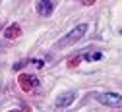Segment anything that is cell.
Wrapping results in <instances>:
<instances>
[{
  "label": "cell",
  "mask_w": 122,
  "mask_h": 112,
  "mask_svg": "<svg viewBox=\"0 0 122 112\" xmlns=\"http://www.w3.org/2000/svg\"><path fill=\"white\" fill-rule=\"evenodd\" d=\"M95 97H97V101H99L101 104H105V106H112V108L122 106V97L116 95V93H97Z\"/></svg>",
  "instance_id": "cell-1"
},
{
  "label": "cell",
  "mask_w": 122,
  "mask_h": 112,
  "mask_svg": "<svg viewBox=\"0 0 122 112\" xmlns=\"http://www.w3.org/2000/svg\"><path fill=\"white\" fill-rule=\"evenodd\" d=\"M87 33V23H80V25H76L70 33L64 37V44H72V43H76V41H80L83 35Z\"/></svg>",
  "instance_id": "cell-2"
},
{
  "label": "cell",
  "mask_w": 122,
  "mask_h": 112,
  "mask_svg": "<svg viewBox=\"0 0 122 112\" xmlns=\"http://www.w3.org/2000/svg\"><path fill=\"white\" fill-rule=\"evenodd\" d=\"M18 81H20V85H21L23 91H31L33 87H39V79H37L35 75H25V73H21Z\"/></svg>",
  "instance_id": "cell-3"
},
{
  "label": "cell",
  "mask_w": 122,
  "mask_h": 112,
  "mask_svg": "<svg viewBox=\"0 0 122 112\" xmlns=\"http://www.w3.org/2000/svg\"><path fill=\"white\" fill-rule=\"evenodd\" d=\"M74 99H76V93L74 91H66V93L56 97V106L58 108H66V106H70L74 102Z\"/></svg>",
  "instance_id": "cell-4"
},
{
  "label": "cell",
  "mask_w": 122,
  "mask_h": 112,
  "mask_svg": "<svg viewBox=\"0 0 122 112\" xmlns=\"http://www.w3.org/2000/svg\"><path fill=\"white\" fill-rule=\"evenodd\" d=\"M20 35H21V29H20V25H16V23L4 29V37H6L8 41H14V39H18Z\"/></svg>",
  "instance_id": "cell-5"
},
{
  "label": "cell",
  "mask_w": 122,
  "mask_h": 112,
  "mask_svg": "<svg viewBox=\"0 0 122 112\" xmlns=\"http://www.w3.org/2000/svg\"><path fill=\"white\" fill-rule=\"evenodd\" d=\"M52 10H54V2H39L37 4V12L41 14V15H51L52 14Z\"/></svg>",
  "instance_id": "cell-6"
},
{
  "label": "cell",
  "mask_w": 122,
  "mask_h": 112,
  "mask_svg": "<svg viewBox=\"0 0 122 112\" xmlns=\"http://www.w3.org/2000/svg\"><path fill=\"white\" fill-rule=\"evenodd\" d=\"M101 56H103L101 52H95V54H93V60H101Z\"/></svg>",
  "instance_id": "cell-7"
},
{
  "label": "cell",
  "mask_w": 122,
  "mask_h": 112,
  "mask_svg": "<svg viewBox=\"0 0 122 112\" xmlns=\"http://www.w3.org/2000/svg\"><path fill=\"white\" fill-rule=\"evenodd\" d=\"M23 64H25V62H18V64H16V66H14V70H20V68L23 66Z\"/></svg>",
  "instance_id": "cell-8"
},
{
  "label": "cell",
  "mask_w": 122,
  "mask_h": 112,
  "mask_svg": "<svg viewBox=\"0 0 122 112\" xmlns=\"http://www.w3.org/2000/svg\"><path fill=\"white\" fill-rule=\"evenodd\" d=\"M10 112H20V110H10Z\"/></svg>",
  "instance_id": "cell-9"
}]
</instances>
